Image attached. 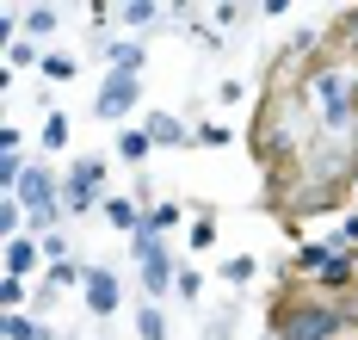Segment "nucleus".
<instances>
[{"instance_id":"obj_1","label":"nucleus","mask_w":358,"mask_h":340,"mask_svg":"<svg viewBox=\"0 0 358 340\" xmlns=\"http://www.w3.org/2000/svg\"><path fill=\"white\" fill-rule=\"evenodd\" d=\"M346 328H358L352 297H322V291H296L285 278V291L272 297L266 334L272 340H340Z\"/></svg>"},{"instance_id":"obj_2","label":"nucleus","mask_w":358,"mask_h":340,"mask_svg":"<svg viewBox=\"0 0 358 340\" xmlns=\"http://www.w3.org/2000/svg\"><path fill=\"white\" fill-rule=\"evenodd\" d=\"M303 99L315 112V136L358 143V69L352 62H315L303 80Z\"/></svg>"},{"instance_id":"obj_3","label":"nucleus","mask_w":358,"mask_h":340,"mask_svg":"<svg viewBox=\"0 0 358 340\" xmlns=\"http://www.w3.org/2000/svg\"><path fill=\"white\" fill-rule=\"evenodd\" d=\"M13 198L25 204V217H31L37 235H50V229L69 217V211H62V180H56L43 161H31V167H25V180H19V192H13Z\"/></svg>"},{"instance_id":"obj_4","label":"nucleus","mask_w":358,"mask_h":340,"mask_svg":"<svg viewBox=\"0 0 358 340\" xmlns=\"http://www.w3.org/2000/svg\"><path fill=\"white\" fill-rule=\"evenodd\" d=\"M130 254H136V266H143V291L148 297H167L173 291V278H179V260H173V248H167V235H155V229H136L130 235Z\"/></svg>"},{"instance_id":"obj_5","label":"nucleus","mask_w":358,"mask_h":340,"mask_svg":"<svg viewBox=\"0 0 358 340\" xmlns=\"http://www.w3.org/2000/svg\"><path fill=\"white\" fill-rule=\"evenodd\" d=\"M106 161H74L62 173V211L69 217H93V204H106Z\"/></svg>"},{"instance_id":"obj_6","label":"nucleus","mask_w":358,"mask_h":340,"mask_svg":"<svg viewBox=\"0 0 358 340\" xmlns=\"http://www.w3.org/2000/svg\"><path fill=\"white\" fill-rule=\"evenodd\" d=\"M136 106H143V75H117V69H106L99 93H93V112L111 118V124H124Z\"/></svg>"},{"instance_id":"obj_7","label":"nucleus","mask_w":358,"mask_h":340,"mask_svg":"<svg viewBox=\"0 0 358 340\" xmlns=\"http://www.w3.org/2000/svg\"><path fill=\"white\" fill-rule=\"evenodd\" d=\"M80 303H87L93 316H111V309L124 303V291H117V272H111V266H87V285H80Z\"/></svg>"},{"instance_id":"obj_8","label":"nucleus","mask_w":358,"mask_h":340,"mask_svg":"<svg viewBox=\"0 0 358 340\" xmlns=\"http://www.w3.org/2000/svg\"><path fill=\"white\" fill-rule=\"evenodd\" d=\"M99 211H106V223H111V229H124V235H136V229L148 223V211H143V198H136V192H111Z\"/></svg>"},{"instance_id":"obj_9","label":"nucleus","mask_w":358,"mask_h":340,"mask_svg":"<svg viewBox=\"0 0 358 340\" xmlns=\"http://www.w3.org/2000/svg\"><path fill=\"white\" fill-rule=\"evenodd\" d=\"M37 266H50L43 260V241L37 235H13L6 241V278H31Z\"/></svg>"},{"instance_id":"obj_10","label":"nucleus","mask_w":358,"mask_h":340,"mask_svg":"<svg viewBox=\"0 0 358 340\" xmlns=\"http://www.w3.org/2000/svg\"><path fill=\"white\" fill-rule=\"evenodd\" d=\"M334 254H340V248H334V241H303V248H296V254H290V266H285V278H290V272H296V278H315V272H322V266L334 260Z\"/></svg>"},{"instance_id":"obj_11","label":"nucleus","mask_w":358,"mask_h":340,"mask_svg":"<svg viewBox=\"0 0 358 340\" xmlns=\"http://www.w3.org/2000/svg\"><path fill=\"white\" fill-rule=\"evenodd\" d=\"M143 130L161 143V149H185V143H192V130H185L173 112H148V118H143Z\"/></svg>"},{"instance_id":"obj_12","label":"nucleus","mask_w":358,"mask_h":340,"mask_svg":"<svg viewBox=\"0 0 358 340\" xmlns=\"http://www.w3.org/2000/svg\"><path fill=\"white\" fill-rule=\"evenodd\" d=\"M0 340H56V328L19 309V316H0Z\"/></svg>"},{"instance_id":"obj_13","label":"nucleus","mask_w":358,"mask_h":340,"mask_svg":"<svg viewBox=\"0 0 358 340\" xmlns=\"http://www.w3.org/2000/svg\"><path fill=\"white\" fill-rule=\"evenodd\" d=\"M106 62L117 69V75H143V62H148V50L136 38H117V43H106Z\"/></svg>"},{"instance_id":"obj_14","label":"nucleus","mask_w":358,"mask_h":340,"mask_svg":"<svg viewBox=\"0 0 358 340\" xmlns=\"http://www.w3.org/2000/svg\"><path fill=\"white\" fill-rule=\"evenodd\" d=\"M117 155H124L130 167H143L148 155H155V136H148L143 124H124V130H117Z\"/></svg>"},{"instance_id":"obj_15","label":"nucleus","mask_w":358,"mask_h":340,"mask_svg":"<svg viewBox=\"0 0 358 340\" xmlns=\"http://www.w3.org/2000/svg\"><path fill=\"white\" fill-rule=\"evenodd\" d=\"M117 19H124L130 31H148V25H161V6H155V0H124Z\"/></svg>"},{"instance_id":"obj_16","label":"nucleus","mask_w":358,"mask_h":340,"mask_svg":"<svg viewBox=\"0 0 358 340\" xmlns=\"http://www.w3.org/2000/svg\"><path fill=\"white\" fill-rule=\"evenodd\" d=\"M43 285H50V291L62 297L69 285H87V266H80V260H56V266H50V272H43Z\"/></svg>"},{"instance_id":"obj_17","label":"nucleus","mask_w":358,"mask_h":340,"mask_svg":"<svg viewBox=\"0 0 358 340\" xmlns=\"http://www.w3.org/2000/svg\"><path fill=\"white\" fill-rule=\"evenodd\" d=\"M334 43H340V50L352 56V69H358V6H352V13H340V19H334Z\"/></svg>"},{"instance_id":"obj_18","label":"nucleus","mask_w":358,"mask_h":340,"mask_svg":"<svg viewBox=\"0 0 358 340\" xmlns=\"http://www.w3.org/2000/svg\"><path fill=\"white\" fill-rule=\"evenodd\" d=\"M136 340H167V316H161L155 303H143V309H136Z\"/></svg>"},{"instance_id":"obj_19","label":"nucleus","mask_w":358,"mask_h":340,"mask_svg":"<svg viewBox=\"0 0 358 340\" xmlns=\"http://www.w3.org/2000/svg\"><path fill=\"white\" fill-rule=\"evenodd\" d=\"M43 149H50V155L69 149V118H62V112H43Z\"/></svg>"},{"instance_id":"obj_20","label":"nucleus","mask_w":358,"mask_h":340,"mask_svg":"<svg viewBox=\"0 0 358 340\" xmlns=\"http://www.w3.org/2000/svg\"><path fill=\"white\" fill-rule=\"evenodd\" d=\"M0 303H6V316H19L31 303V278H0Z\"/></svg>"},{"instance_id":"obj_21","label":"nucleus","mask_w":358,"mask_h":340,"mask_svg":"<svg viewBox=\"0 0 358 340\" xmlns=\"http://www.w3.org/2000/svg\"><path fill=\"white\" fill-rule=\"evenodd\" d=\"M253 272H259V266H253V254H229V260H222V278H229V285H235V291H241V285H248Z\"/></svg>"},{"instance_id":"obj_22","label":"nucleus","mask_w":358,"mask_h":340,"mask_svg":"<svg viewBox=\"0 0 358 340\" xmlns=\"http://www.w3.org/2000/svg\"><path fill=\"white\" fill-rule=\"evenodd\" d=\"M56 25H62V19H56V6H31V13H25V31H31V38H50Z\"/></svg>"},{"instance_id":"obj_23","label":"nucleus","mask_w":358,"mask_h":340,"mask_svg":"<svg viewBox=\"0 0 358 340\" xmlns=\"http://www.w3.org/2000/svg\"><path fill=\"white\" fill-rule=\"evenodd\" d=\"M179 217H185V211H179V204H167V198H161V204H148V229H155V235H167Z\"/></svg>"},{"instance_id":"obj_24","label":"nucleus","mask_w":358,"mask_h":340,"mask_svg":"<svg viewBox=\"0 0 358 340\" xmlns=\"http://www.w3.org/2000/svg\"><path fill=\"white\" fill-rule=\"evenodd\" d=\"M210 241H216V217H210V211H204V204H198V217H192V248L204 254Z\"/></svg>"},{"instance_id":"obj_25","label":"nucleus","mask_w":358,"mask_h":340,"mask_svg":"<svg viewBox=\"0 0 358 340\" xmlns=\"http://www.w3.org/2000/svg\"><path fill=\"white\" fill-rule=\"evenodd\" d=\"M37 241H43V260H50V266H56V260H74V248H69V235H62V229L37 235Z\"/></svg>"},{"instance_id":"obj_26","label":"nucleus","mask_w":358,"mask_h":340,"mask_svg":"<svg viewBox=\"0 0 358 340\" xmlns=\"http://www.w3.org/2000/svg\"><path fill=\"white\" fill-rule=\"evenodd\" d=\"M173 291H179V297H185V303H198V297H204V278H198V266H179Z\"/></svg>"},{"instance_id":"obj_27","label":"nucleus","mask_w":358,"mask_h":340,"mask_svg":"<svg viewBox=\"0 0 358 340\" xmlns=\"http://www.w3.org/2000/svg\"><path fill=\"white\" fill-rule=\"evenodd\" d=\"M37 69H43L50 80H74V75H80V62H74V56H43Z\"/></svg>"},{"instance_id":"obj_28","label":"nucleus","mask_w":358,"mask_h":340,"mask_svg":"<svg viewBox=\"0 0 358 340\" xmlns=\"http://www.w3.org/2000/svg\"><path fill=\"white\" fill-rule=\"evenodd\" d=\"M31 62H43L31 43H6V75H19V69H31Z\"/></svg>"},{"instance_id":"obj_29","label":"nucleus","mask_w":358,"mask_h":340,"mask_svg":"<svg viewBox=\"0 0 358 340\" xmlns=\"http://www.w3.org/2000/svg\"><path fill=\"white\" fill-rule=\"evenodd\" d=\"M334 248L358 254V211H346V217H340V235H334Z\"/></svg>"},{"instance_id":"obj_30","label":"nucleus","mask_w":358,"mask_h":340,"mask_svg":"<svg viewBox=\"0 0 358 340\" xmlns=\"http://www.w3.org/2000/svg\"><path fill=\"white\" fill-rule=\"evenodd\" d=\"M25 149V136H19V124H0V155H19Z\"/></svg>"},{"instance_id":"obj_31","label":"nucleus","mask_w":358,"mask_h":340,"mask_svg":"<svg viewBox=\"0 0 358 340\" xmlns=\"http://www.w3.org/2000/svg\"><path fill=\"white\" fill-rule=\"evenodd\" d=\"M198 143H210V149H222V143H229V124H204V130H198Z\"/></svg>"},{"instance_id":"obj_32","label":"nucleus","mask_w":358,"mask_h":340,"mask_svg":"<svg viewBox=\"0 0 358 340\" xmlns=\"http://www.w3.org/2000/svg\"><path fill=\"white\" fill-rule=\"evenodd\" d=\"M259 340H272V334H259Z\"/></svg>"},{"instance_id":"obj_33","label":"nucleus","mask_w":358,"mask_h":340,"mask_svg":"<svg viewBox=\"0 0 358 340\" xmlns=\"http://www.w3.org/2000/svg\"><path fill=\"white\" fill-rule=\"evenodd\" d=\"M352 309H358V297H352Z\"/></svg>"},{"instance_id":"obj_34","label":"nucleus","mask_w":358,"mask_h":340,"mask_svg":"<svg viewBox=\"0 0 358 340\" xmlns=\"http://www.w3.org/2000/svg\"><path fill=\"white\" fill-rule=\"evenodd\" d=\"M352 297H358V291H352Z\"/></svg>"}]
</instances>
